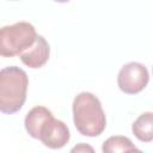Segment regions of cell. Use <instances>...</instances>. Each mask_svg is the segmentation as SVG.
<instances>
[{
	"mask_svg": "<svg viewBox=\"0 0 153 153\" xmlns=\"http://www.w3.org/2000/svg\"><path fill=\"white\" fill-rule=\"evenodd\" d=\"M54 1L60 2V4H65V2H68V1H71V0H54Z\"/></svg>",
	"mask_w": 153,
	"mask_h": 153,
	"instance_id": "8fae6325",
	"label": "cell"
},
{
	"mask_svg": "<svg viewBox=\"0 0 153 153\" xmlns=\"http://www.w3.org/2000/svg\"><path fill=\"white\" fill-rule=\"evenodd\" d=\"M102 151L104 153H116V152H131V151H140L129 137L116 135L110 136L106 139L102 146Z\"/></svg>",
	"mask_w": 153,
	"mask_h": 153,
	"instance_id": "9c48e42d",
	"label": "cell"
},
{
	"mask_svg": "<svg viewBox=\"0 0 153 153\" xmlns=\"http://www.w3.org/2000/svg\"><path fill=\"white\" fill-rule=\"evenodd\" d=\"M36 37V29L27 22H18L0 27V56H19L33 44Z\"/></svg>",
	"mask_w": 153,
	"mask_h": 153,
	"instance_id": "3957f363",
	"label": "cell"
},
{
	"mask_svg": "<svg viewBox=\"0 0 153 153\" xmlns=\"http://www.w3.org/2000/svg\"><path fill=\"white\" fill-rule=\"evenodd\" d=\"M131 131L137 140L151 142L153 140V114L151 111L141 114L131 124Z\"/></svg>",
	"mask_w": 153,
	"mask_h": 153,
	"instance_id": "ba28073f",
	"label": "cell"
},
{
	"mask_svg": "<svg viewBox=\"0 0 153 153\" xmlns=\"http://www.w3.org/2000/svg\"><path fill=\"white\" fill-rule=\"evenodd\" d=\"M71 139V133L65 122L56 120L54 116L48 118L42 126L38 140L48 148L60 149L65 147Z\"/></svg>",
	"mask_w": 153,
	"mask_h": 153,
	"instance_id": "5b68a950",
	"label": "cell"
},
{
	"mask_svg": "<svg viewBox=\"0 0 153 153\" xmlns=\"http://www.w3.org/2000/svg\"><path fill=\"white\" fill-rule=\"evenodd\" d=\"M51 116H53L51 111L49 109H47L45 106L38 105V106L32 108L26 114L25 120H24V126H25V129H26L27 134L32 139L38 140V135H39V130H41L42 126Z\"/></svg>",
	"mask_w": 153,
	"mask_h": 153,
	"instance_id": "52a82bcc",
	"label": "cell"
},
{
	"mask_svg": "<svg viewBox=\"0 0 153 153\" xmlns=\"http://www.w3.org/2000/svg\"><path fill=\"white\" fill-rule=\"evenodd\" d=\"M73 122L76 130L88 137L99 136L106 127L100 100L91 92H80L73 100Z\"/></svg>",
	"mask_w": 153,
	"mask_h": 153,
	"instance_id": "6da1fadb",
	"label": "cell"
},
{
	"mask_svg": "<svg viewBox=\"0 0 153 153\" xmlns=\"http://www.w3.org/2000/svg\"><path fill=\"white\" fill-rule=\"evenodd\" d=\"M149 73L145 65L140 62L126 63L118 72L117 85L118 88L127 94L140 93L148 84Z\"/></svg>",
	"mask_w": 153,
	"mask_h": 153,
	"instance_id": "277c9868",
	"label": "cell"
},
{
	"mask_svg": "<svg viewBox=\"0 0 153 153\" xmlns=\"http://www.w3.org/2000/svg\"><path fill=\"white\" fill-rule=\"evenodd\" d=\"M27 86L29 78L24 69L17 66L0 69V112H18L26 100Z\"/></svg>",
	"mask_w": 153,
	"mask_h": 153,
	"instance_id": "7a4b0ae2",
	"label": "cell"
},
{
	"mask_svg": "<svg viewBox=\"0 0 153 153\" xmlns=\"http://www.w3.org/2000/svg\"><path fill=\"white\" fill-rule=\"evenodd\" d=\"M49 55H50V48L47 39L43 36L37 35L33 44L26 50H24L19 55V57L25 66L36 69L43 67L48 62Z\"/></svg>",
	"mask_w": 153,
	"mask_h": 153,
	"instance_id": "8992f818",
	"label": "cell"
},
{
	"mask_svg": "<svg viewBox=\"0 0 153 153\" xmlns=\"http://www.w3.org/2000/svg\"><path fill=\"white\" fill-rule=\"evenodd\" d=\"M86 151L93 152V148L91 146H87V145H84V143H80V145L72 148V152H86Z\"/></svg>",
	"mask_w": 153,
	"mask_h": 153,
	"instance_id": "30bf717a",
	"label": "cell"
}]
</instances>
